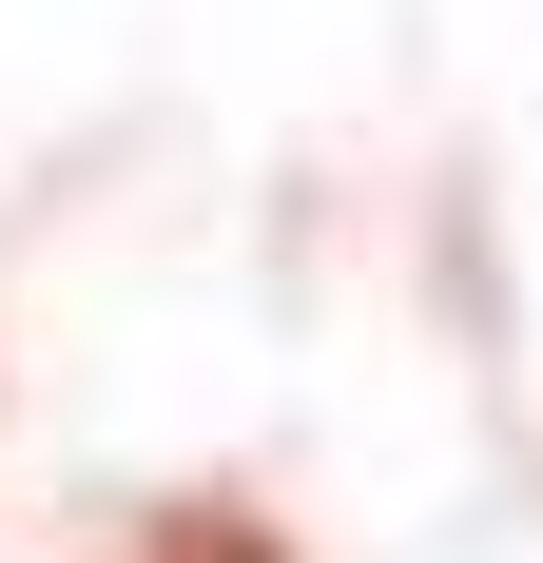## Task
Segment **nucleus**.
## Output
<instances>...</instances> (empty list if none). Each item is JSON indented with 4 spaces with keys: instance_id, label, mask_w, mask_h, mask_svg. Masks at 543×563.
Listing matches in <instances>:
<instances>
[{
    "instance_id": "nucleus-1",
    "label": "nucleus",
    "mask_w": 543,
    "mask_h": 563,
    "mask_svg": "<svg viewBox=\"0 0 543 563\" xmlns=\"http://www.w3.org/2000/svg\"><path fill=\"white\" fill-rule=\"evenodd\" d=\"M156 563H272V544H253L233 506H175V525H156Z\"/></svg>"
}]
</instances>
